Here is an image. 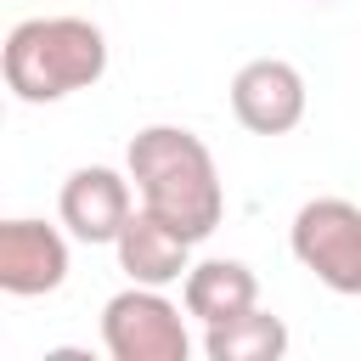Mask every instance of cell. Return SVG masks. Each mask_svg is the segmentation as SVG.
<instances>
[{
    "mask_svg": "<svg viewBox=\"0 0 361 361\" xmlns=\"http://www.w3.org/2000/svg\"><path fill=\"white\" fill-rule=\"evenodd\" d=\"M180 299H186V316H197L209 327V322H226V316L254 310L259 305V276L243 259H203V265L186 271Z\"/></svg>",
    "mask_w": 361,
    "mask_h": 361,
    "instance_id": "obj_9",
    "label": "cell"
},
{
    "mask_svg": "<svg viewBox=\"0 0 361 361\" xmlns=\"http://www.w3.org/2000/svg\"><path fill=\"white\" fill-rule=\"evenodd\" d=\"M203 355L209 361H282L288 355V322L271 310H243L226 322L203 327Z\"/></svg>",
    "mask_w": 361,
    "mask_h": 361,
    "instance_id": "obj_10",
    "label": "cell"
},
{
    "mask_svg": "<svg viewBox=\"0 0 361 361\" xmlns=\"http://www.w3.org/2000/svg\"><path fill=\"white\" fill-rule=\"evenodd\" d=\"M118 254V271L130 282H147V288H169V282H186L192 271V237H180L169 220H158L152 209H135L113 243Z\"/></svg>",
    "mask_w": 361,
    "mask_h": 361,
    "instance_id": "obj_8",
    "label": "cell"
},
{
    "mask_svg": "<svg viewBox=\"0 0 361 361\" xmlns=\"http://www.w3.org/2000/svg\"><path fill=\"white\" fill-rule=\"evenodd\" d=\"M102 344L113 361H186L192 338L180 310L164 299V288L130 282L102 305Z\"/></svg>",
    "mask_w": 361,
    "mask_h": 361,
    "instance_id": "obj_4",
    "label": "cell"
},
{
    "mask_svg": "<svg viewBox=\"0 0 361 361\" xmlns=\"http://www.w3.org/2000/svg\"><path fill=\"white\" fill-rule=\"evenodd\" d=\"M124 169L141 192V209L169 220L180 237L203 243L220 226L226 186H220V169H214V152L203 147V135H192L180 124H147L130 135Z\"/></svg>",
    "mask_w": 361,
    "mask_h": 361,
    "instance_id": "obj_1",
    "label": "cell"
},
{
    "mask_svg": "<svg viewBox=\"0 0 361 361\" xmlns=\"http://www.w3.org/2000/svg\"><path fill=\"white\" fill-rule=\"evenodd\" d=\"M6 90L28 107L90 90L107 73V34L90 17H23L0 51Z\"/></svg>",
    "mask_w": 361,
    "mask_h": 361,
    "instance_id": "obj_2",
    "label": "cell"
},
{
    "mask_svg": "<svg viewBox=\"0 0 361 361\" xmlns=\"http://www.w3.org/2000/svg\"><path fill=\"white\" fill-rule=\"evenodd\" d=\"M130 169H107V164H85L62 180V197H56V214L68 226V237L79 243H118L124 220L135 214V197H130Z\"/></svg>",
    "mask_w": 361,
    "mask_h": 361,
    "instance_id": "obj_6",
    "label": "cell"
},
{
    "mask_svg": "<svg viewBox=\"0 0 361 361\" xmlns=\"http://www.w3.org/2000/svg\"><path fill=\"white\" fill-rule=\"evenodd\" d=\"M231 113L254 135H288L305 118V73L282 56H254L231 79Z\"/></svg>",
    "mask_w": 361,
    "mask_h": 361,
    "instance_id": "obj_5",
    "label": "cell"
},
{
    "mask_svg": "<svg viewBox=\"0 0 361 361\" xmlns=\"http://www.w3.org/2000/svg\"><path fill=\"white\" fill-rule=\"evenodd\" d=\"M293 259L333 293H361V203L350 197H310L288 226Z\"/></svg>",
    "mask_w": 361,
    "mask_h": 361,
    "instance_id": "obj_3",
    "label": "cell"
},
{
    "mask_svg": "<svg viewBox=\"0 0 361 361\" xmlns=\"http://www.w3.org/2000/svg\"><path fill=\"white\" fill-rule=\"evenodd\" d=\"M68 282V237L45 220H0V288L11 299H39Z\"/></svg>",
    "mask_w": 361,
    "mask_h": 361,
    "instance_id": "obj_7",
    "label": "cell"
}]
</instances>
